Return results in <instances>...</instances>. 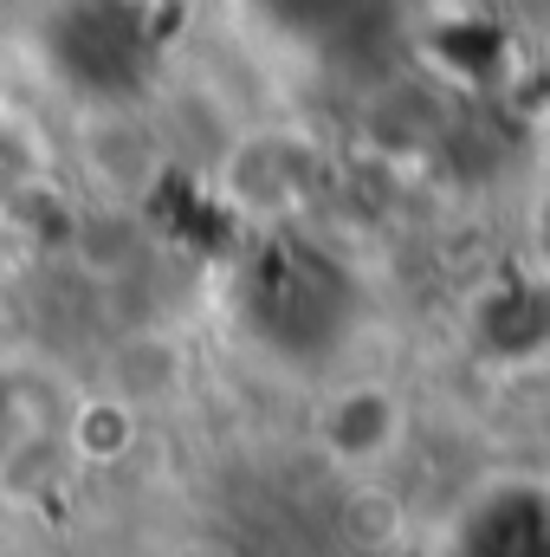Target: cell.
I'll return each mask as SVG.
<instances>
[{"instance_id":"9","label":"cell","mask_w":550,"mask_h":557,"mask_svg":"<svg viewBox=\"0 0 550 557\" xmlns=\"http://www.w3.org/2000/svg\"><path fill=\"white\" fill-rule=\"evenodd\" d=\"M538 267L550 273V208L538 214Z\"/></svg>"},{"instance_id":"8","label":"cell","mask_w":550,"mask_h":557,"mask_svg":"<svg viewBox=\"0 0 550 557\" xmlns=\"http://www.w3.org/2000/svg\"><path fill=\"white\" fill-rule=\"evenodd\" d=\"M46 169H52V143H46V131H39L26 111L0 104V214H13V208L46 182Z\"/></svg>"},{"instance_id":"1","label":"cell","mask_w":550,"mask_h":557,"mask_svg":"<svg viewBox=\"0 0 550 557\" xmlns=\"http://www.w3.org/2000/svg\"><path fill=\"white\" fill-rule=\"evenodd\" d=\"M247 318L273 350H330L357 318V285L324 260V247L278 234L247 285Z\"/></svg>"},{"instance_id":"7","label":"cell","mask_w":550,"mask_h":557,"mask_svg":"<svg viewBox=\"0 0 550 557\" xmlns=\"http://www.w3.org/2000/svg\"><path fill=\"white\" fill-rule=\"evenodd\" d=\"M52 434V389L46 376L20 370V363H0V480L13 467H26Z\"/></svg>"},{"instance_id":"4","label":"cell","mask_w":550,"mask_h":557,"mask_svg":"<svg viewBox=\"0 0 550 557\" xmlns=\"http://www.w3.org/2000/svg\"><path fill=\"white\" fill-rule=\"evenodd\" d=\"M460 337L473 350V363L486 370H505V376H525V370H545L550 363V273H499L486 278L466 311H460Z\"/></svg>"},{"instance_id":"2","label":"cell","mask_w":550,"mask_h":557,"mask_svg":"<svg viewBox=\"0 0 550 557\" xmlns=\"http://www.w3.org/2000/svg\"><path fill=\"white\" fill-rule=\"evenodd\" d=\"M434 557H550V473H486L440 519Z\"/></svg>"},{"instance_id":"5","label":"cell","mask_w":550,"mask_h":557,"mask_svg":"<svg viewBox=\"0 0 550 557\" xmlns=\"http://www.w3.org/2000/svg\"><path fill=\"white\" fill-rule=\"evenodd\" d=\"M311 182H317L311 143L278 137V131L273 137H247L227 156V169H221L227 201H234L240 214H253V221H285V214H298L304 195H311Z\"/></svg>"},{"instance_id":"3","label":"cell","mask_w":550,"mask_h":557,"mask_svg":"<svg viewBox=\"0 0 550 557\" xmlns=\"http://www.w3.org/2000/svg\"><path fill=\"white\" fill-rule=\"evenodd\" d=\"M46 52L85 104H124L142 72V26L124 0H65L46 20Z\"/></svg>"},{"instance_id":"6","label":"cell","mask_w":550,"mask_h":557,"mask_svg":"<svg viewBox=\"0 0 550 557\" xmlns=\"http://www.w3.org/2000/svg\"><path fill=\"white\" fill-rule=\"evenodd\" d=\"M409 434V409L389 383H343L317 409V441L337 467H383Z\"/></svg>"}]
</instances>
